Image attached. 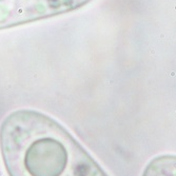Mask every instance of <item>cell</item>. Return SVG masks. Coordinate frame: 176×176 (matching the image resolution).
I'll use <instances>...</instances> for the list:
<instances>
[{"label": "cell", "instance_id": "7a4b0ae2", "mask_svg": "<svg viewBox=\"0 0 176 176\" xmlns=\"http://www.w3.org/2000/svg\"><path fill=\"white\" fill-rule=\"evenodd\" d=\"M92 0H0V30L73 12Z\"/></svg>", "mask_w": 176, "mask_h": 176}, {"label": "cell", "instance_id": "3957f363", "mask_svg": "<svg viewBox=\"0 0 176 176\" xmlns=\"http://www.w3.org/2000/svg\"><path fill=\"white\" fill-rule=\"evenodd\" d=\"M142 176H176V155H160L153 158Z\"/></svg>", "mask_w": 176, "mask_h": 176}, {"label": "cell", "instance_id": "6da1fadb", "mask_svg": "<svg viewBox=\"0 0 176 176\" xmlns=\"http://www.w3.org/2000/svg\"><path fill=\"white\" fill-rule=\"evenodd\" d=\"M0 146L10 176H108L68 130L38 111L7 116Z\"/></svg>", "mask_w": 176, "mask_h": 176}]
</instances>
